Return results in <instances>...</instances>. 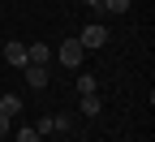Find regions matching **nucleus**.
<instances>
[{
    "instance_id": "f257e3e1",
    "label": "nucleus",
    "mask_w": 155,
    "mask_h": 142,
    "mask_svg": "<svg viewBox=\"0 0 155 142\" xmlns=\"http://www.w3.org/2000/svg\"><path fill=\"white\" fill-rule=\"evenodd\" d=\"M56 56H61V65H65V69H82V60H86V48L78 43V35H73V39H65V43L56 48Z\"/></svg>"
},
{
    "instance_id": "f03ea898",
    "label": "nucleus",
    "mask_w": 155,
    "mask_h": 142,
    "mask_svg": "<svg viewBox=\"0 0 155 142\" xmlns=\"http://www.w3.org/2000/svg\"><path fill=\"white\" fill-rule=\"evenodd\" d=\"M78 43H82L86 52H95V48H104V43H108V26H104V22H91V26H86L82 35H78Z\"/></svg>"
},
{
    "instance_id": "7ed1b4c3",
    "label": "nucleus",
    "mask_w": 155,
    "mask_h": 142,
    "mask_svg": "<svg viewBox=\"0 0 155 142\" xmlns=\"http://www.w3.org/2000/svg\"><path fill=\"white\" fill-rule=\"evenodd\" d=\"M22 73H26V82H30L35 91H43V86H48V69H43V65H26Z\"/></svg>"
},
{
    "instance_id": "20e7f679",
    "label": "nucleus",
    "mask_w": 155,
    "mask_h": 142,
    "mask_svg": "<svg viewBox=\"0 0 155 142\" xmlns=\"http://www.w3.org/2000/svg\"><path fill=\"white\" fill-rule=\"evenodd\" d=\"M48 56H52L48 43H30V48H26V65H48Z\"/></svg>"
},
{
    "instance_id": "39448f33",
    "label": "nucleus",
    "mask_w": 155,
    "mask_h": 142,
    "mask_svg": "<svg viewBox=\"0 0 155 142\" xmlns=\"http://www.w3.org/2000/svg\"><path fill=\"white\" fill-rule=\"evenodd\" d=\"M5 60L17 65V69H26V43H9V48H5Z\"/></svg>"
},
{
    "instance_id": "423d86ee",
    "label": "nucleus",
    "mask_w": 155,
    "mask_h": 142,
    "mask_svg": "<svg viewBox=\"0 0 155 142\" xmlns=\"http://www.w3.org/2000/svg\"><path fill=\"white\" fill-rule=\"evenodd\" d=\"M78 108H82V116H99V91H95V95H82V104H78Z\"/></svg>"
},
{
    "instance_id": "0eeeda50",
    "label": "nucleus",
    "mask_w": 155,
    "mask_h": 142,
    "mask_svg": "<svg viewBox=\"0 0 155 142\" xmlns=\"http://www.w3.org/2000/svg\"><path fill=\"white\" fill-rule=\"evenodd\" d=\"M0 112H5V116L13 121L17 112H22V99H17V95H5V99H0Z\"/></svg>"
},
{
    "instance_id": "6e6552de",
    "label": "nucleus",
    "mask_w": 155,
    "mask_h": 142,
    "mask_svg": "<svg viewBox=\"0 0 155 142\" xmlns=\"http://www.w3.org/2000/svg\"><path fill=\"white\" fill-rule=\"evenodd\" d=\"M99 82H95V73H78V95H95Z\"/></svg>"
},
{
    "instance_id": "1a4fd4ad",
    "label": "nucleus",
    "mask_w": 155,
    "mask_h": 142,
    "mask_svg": "<svg viewBox=\"0 0 155 142\" xmlns=\"http://www.w3.org/2000/svg\"><path fill=\"white\" fill-rule=\"evenodd\" d=\"M129 0H104V13H125Z\"/></svg>"
},
{
    "instance_id": "9d476101",
    "label": "nucleus",
    "mask_w": 155,
    "mask_h": 142,
    "mask_svg": "<svg viewBox=\"0 0 155 142\" xmlns=\"http://www.w3.org/2000/svg\"><path fill=\"white\" fill-rule=\"evenodd\" d=\"M52 129H73V116L61 112V116H52Z\"/></svg>"
},
{
    "instance_id": "9b49d317",
    "label": "nucleus",
    "mask_w": 155,
    "mask_h": 142,
    "mask_svg": "<svg viewBox=\"0 0 155 142\" xmlns=\"http://www.w3.org/2000/svg\"><path fill=\"white\" fill-rule=\"evenodd\" d=\"M13 138H17V142H39V129H35V125H30V129H17Z\"/></svg>"
},
{
    "instance_id": "f8f14e48",
    "label": "nucleus",
    "mask_w": 155,
    "mask_h": 142,
    "mask_svg": "<svg viewBox=\"0 0 155 142\" xmlns=\"http://www.w3.org/2000/svg\"><path fill=\"white\" fill-rule=\"evenodd\" d=\"M82 5H86V9H91L95 17H104V0H82Z\"/></svg>"
},
{
    "instance_id": "ddd939ff",
    "label": "nucleus",
    "mask_w": 155,
    "mask_h": 142,
    "mask_svg": "<svg viewBox=\"0 0 155 142\" xmlns=\"http://www.w3.org/2000/svg\"><path fill=\"white\" fill-rule=\"evenodd\" d=\"M5 134H9V116L0 112V138H5Z\"/></svg>"
}]
</instances>
